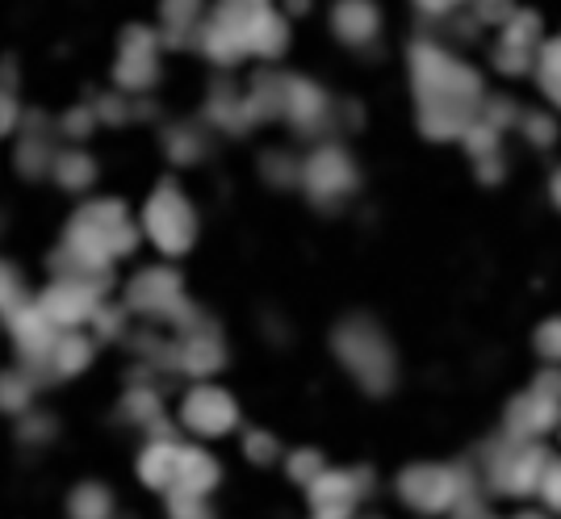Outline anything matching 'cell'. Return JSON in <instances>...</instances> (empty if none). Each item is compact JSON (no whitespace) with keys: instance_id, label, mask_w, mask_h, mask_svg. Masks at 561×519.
Here are the masks:
<instances>
[{"instance_id":"1","label":"cell","mask_w":561,"mask_h":519,"mask_svg":"<svg viewBox=\"0 0 561 519\" xmlns=\"http://www.w3.org/2000/svg\"><path fill=\"white\" fill-rule=\"evenodd\" d=\"M147 227H151V235L160 239V247H168V252L188 247V239H193V214H188V206L181 201V193L172 189V185H164L160 197L151 201Z\"/></svg>"},{"instance_id":"2","label":"cell","mask_w":561,"mask_h":519,"mask_svg":"<svg viewBox=\"0 0 561 519\" xmlns=\"http://www.w3.org/2000/svg\"><path fill=\"white\" fill-rule=\"evenodd\" d=\"M340 353H344V360H348L360 378L374 381V385H381V378L390 373V353H386V344H381L369 327H360V323H352L348 331H340Z\"/></svg>"},{"instance_id":"3","label":"cell","mask_w":561,"mask_h":519,"mask_svg":"<svg viewBox=\"0 0 561 519\" xmlns=\"http://www.w3.org/2000/svg\"><path fill=\"white\" fill-rule=\"evenodd\" d=\"M398 491L407 503H415L423 511H436V507H448L461 498V482L448 470H411L398 482Z\"/></svg>"},{"instance_id":"4","label":"cell","mask_w":561,"mask_h":519,"mask_svg":"<svg viewBox=\"0 0 561 519\" xmlns=\"http://www.w3.org/2000/svg\"><path fill=\"white\" fill-rule=\"evenodd\" d=\"M185 424L193 427V431H202V436H222V431L234 424V402L227 399L222 390L202 385V390H193V394H188Z\"/></svg>"},{"instance_id":"5","label":"cell","mask_w":561,"mask_h":519,"mask_svg":"<svg viewBox=\"0 0 561 519\" xmlns=\"http://www.w3.org/2000/svg\"><path fill=\"white\" fill-rule=\"evenodd\" d=\"M306 185L319 193V197L352 189V168H348V160H344V151H335V147L319 151V155L310 160V168H306Z\"/></svg>"},{"instance_id":"6","label":"cell","mask_w":561,"mask_h":519,"mask_svg":"<svg viewBox=\"0 0 561 519\" xmlns=\"http://www.w3.org/2000/svg\"><path fill=\"white\" fill-rule=\"evenodd\" d=\"M214 477H218V465L202 449H176V486L188 491V495H202L210 491Z\"/></svg>"},{"instance_id":"7","label":"cell","mask_w":561,"mask_h":519,"mask_svg":"<svg viewBox=\"0 0 561 519\" xmlns=\"http://www.w3.org/2000/svg\"><path fill=\"white\" fill-rule=\"evenodd\" d=\"M130 302L147 310H168L181 302V285L172 281V273H142V281H135Z\"/></svg>"},{"instance_id":"8","label":"cell","mask_w":561,"mask_h":519,"mask_svg":"<svg viewBox=\"0 0 561 519\" xmlns=\"http://www.w3.org/2000/svg\"><path fill=\"white\" fill-rule=\"evenodd\" d=\"M335 30L348 38V43H365V38H374L377 30V13L369 0H344L340 9H335Z\"/></svg>"},{"instance_id":"9","label":"cell","mask_w":561,"mask_h":519,"mask_svg":"<svg viewBox=\"0 0 561 519\" xmlns=\"http://www.w3.org/2000/svg\"><path fill=\"white\" fill-rule=\"evenodd\" d=\"M142 477L151 486H172L176 482V449L172 445H151L142 457Z\"/></svg>"},{"instance_id":"10","label":"cell","mask_w":561,"mask_h":519,"mask_svg":"<svg viewBox=\"0 0 561 519\" xmlns=\"http://www.w3.org/2000/svg\"><path fill=\"white\" fill-rule=\"evenodd\" d=\"M47 356L59 373H76V369L89 360V344H84V339H64V344H50Z\"/></svg>"},{"instance_id":"11","label":"cell","mask_w":561,"mask_h":519,"mask_svg":"<svg viewBox=\"0 0 561 519\" xmlns=\"http://www.w3.org/2000/svg\"><path fill=\"white\" fill-rule=\"evenodd\" d=\"M181 360H185L188 369L206 373V369L218 365V348H214V339H188V344H181Z\"/></svg>"},{"instance_id":"12","label":"cell","mask_w":561,"mask_h":519,"mask_svg":"<svg viewBox=\"0 0 561 519\" xmlns=\"http://www.w3.org/2000/svg\"><path fill=\"white\" fill-rule=\"evenodd\" d=\"M71 511L76 516H105L110 511V498H105V491H96V486H84L76 495V503H71Z\"/></svg>"},{"instance_id":"13","label":"cell","mask_w":561,"mask_h":519,"mask_svg":"<svg viewBox=\"0 0 561 519\" xmlns=\"http://www.w3.org/2000/svg\"><path fill=\"white\" fill-rule=\"evenodd\" d=\"M55 172L64 176V185H84V181L93 176V164H89L84 155H64V160L55 164Z\"/></svg>"},{"instance_id":"14","label":"cell","mask_w":561,"mask_h":519,"mask_svg":"<svg viewBox=\"0 0 561 519\" xmlns=\"http://www.w3.org/2000/svg\"><path fill=\"white\" fill-rule=\"evenodd\" d=\"M18 293H22V285H18V277H13V268L0 264V307L9 310L13 302H18Z\"/></svg>"},{"instance_id":"15","label":"cell","mask_w":561,"mask_h":519,"mask_svg":"<svg viewBox=\"0 0 561 519\" xmlns=\"http://www.w3.org/2000/svg\"><path fill=\"white\" fill-rule=\"evenodd\" d=\"M494 142H499V130H473V135H469L473 155H486V151H494Z\"/></svg>"},{"instance_id":"16","label":"cell","mask_w":561,"mask_h":519,"mask_svg":"<svg viewBox=\"0 0 561 519\" xmlns=\"http://www.w3.org/2000/svg\"><path fill=\"white\" fill-rule=\"evenodd\" d=\"M289 470H298L302 473V482H310V477L319 473V457H314V452H302V457H294V461H289Z\"/></svg>"},{"instance_id":"17","label":"cell","mask_w":561,"mask_h":519,"mask_svg":"<svg viewBox=\"0 0 561 519\" xmlns=\"http://www.w3.org/2000/svg\"><path fill=\"white\" fill-rule=\"evenodd\" d=\"M185 4H197V0H168V22L172 25H185L188 22V9Z\"/></svg>"},{"instance_id":"18","label":"cell","mask_w":561,"mask_h":519,"mask_svg":"<svg viewBox=\"0 0 561 519\" xmlns=\"http://www.w3.org/2000/svg\"><path fill=\"white\" fill-rule=\"evenodd\" d=\"M524 130H533V135H537L540 142H549V139H553V122H549V118H533V122H524Z\"/></svg>"},{"instance_id":"19","label":"cell","mask_w":561,"mask_h":519,"mask_svg":"<svg viewBox=\"0 0 561 519\" xmlns=\"http://www.w3.org/2000/svg\"><path fill=\"white\" fill-rule=\"evenodd\" d=\"M9 126H13V101H4V96H0V135H4Z\"/></svg>"},{"instance_id":"20","label":"cell","mask_w":561,"mask_h":519,"mask_svg":"<svg viewBox=\"0 0 561 519\" xmlns=\"http://www.w3.org/2000/svg\"><path fill=\"white\" fill-rule=\"evenodd\" d=\"M248 445H252V449H248L252 457H268V452H273V449H268V436H252Z\"/></svg>"},{"instance_id":"21","label":"cell","mask_w":561,"mask_h":519,"mask_svg":"<svg viewBox=\"0 0 561 519\" xmlns=\"http://www.w3.org/2000/svg\"><path fill=\"white\" fill-rule=\"evenodd\" d=\"M135 406H151V399H147V394H139V399H135ZM130 415H135V419H147L151 411H130Z\"/></svg>"}]
</instances>
